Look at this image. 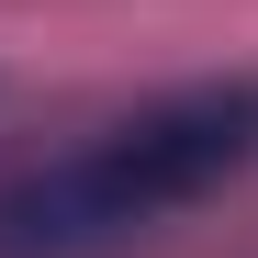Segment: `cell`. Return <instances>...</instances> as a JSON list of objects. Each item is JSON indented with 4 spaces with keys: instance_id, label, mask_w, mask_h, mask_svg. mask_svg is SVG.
Returning a JSON list of instances; mask_svg holds the SVG:
<instances>
[{
    "instance_id": "1",
    "label": "cell",
    "mask_w": 258,
    "mask_h": 258,
    "mask_svg": "<svg viewBox=\"0 0 258 258\" xmlns=\"http://www.w3.org/2000/svg\"><path fill=\"white\" fill-rule=\"evenodd\" d=\"M258 157V90H180L135 123H112L101 146L0 191V258H90L112 236H146L157 213L225 191Z\"/></svg>"
}]
</instances>
